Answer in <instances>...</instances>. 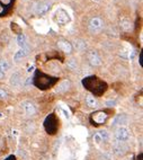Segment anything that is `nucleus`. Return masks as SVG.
Segmentation results:
<instances>
[{"label":"nucleus","instance_id":"obj_1","mask_svg":"<svg viewBox=\"0 0 143 160\" xmlns=\"http://www.w3.org/2000/svg\"><path fill=\"white\" fill-rule=\"evenodd\" d=\"M82 82H84L85 87L92 91L95 95H101L107 88V85L105 84L104 81L98 79L97 77H87Z\"/></svg>","mask_w":143,"mask_h":160},{"label":"nucleus","instance_id":"obj_2","mask_svg":"<svg viewBox=\"0 0 143 160\" xmlns=\"http://www.w3.org/2000/svg\"><path fill=\"white\" fill-rule=\"evenodd\" d=\"M54 82H55L54 78L46 76V74H44L42 72H36V74L34 77L35 86L37 88H40V89H47L52 85H54Z\"/></svg>","mask_w":143,"mask_h":160},{"label":"nucleus","instance_id":"obj_3","mask_svg":"<svg viewBox=\"0 0 143 160\" xmlns=\"http://www.w3.org/2000/svg\"><path fill=\"white\" fill-rule=\"evenodd\" d=\"M53 19L55 21L56 24L61 25V26H64V25L69 24L71 21V17L70 15L68 14V11L63 8H58L54 13V16H53Z\"/></svg>","mask_w":143,"mask_h":160},{"label":"nucleus","instance_id":"obj_4","mask_svg":"<svg viewBox=\"0 0 143 160\" xmlns=\"http://www.w3.org/2000/svg\"><path fill=\"white\" fill-rule=\"evenodd\" d=\"M109 114H107L106 111H97L92 113L90 116V121L92 125H101V124H105L106 121L108 120Z\"/></svg>","mask_w":143,"mask_h":160},{"label":"nucleus","instance_id":"obj_5","mask_svg":"<svg viewBox=\"0 0 143 160\" xmlns=\"http://www.w3.org/2000/svg\"><path fill=\"white\" fill-rule=\"evenodd\" d=\"M51 8H52V4L50 1H40L34 7V11L39 16H44L51 10Z\"/></svg>","mask_w":143,"mask_h":160},{"label":"nucleus","instance_id":"obj_6","mask_svg":"<svg viewBox=\"0 0 143 160\" xmlns=\"http://www.w3.org/2000/svg\"><path fill=\"white\" fill-rule=\"evenodd\" d=\"M115 138L119 142H125L130 138V130L126 126H119V129L116 130Z\"/></svg>","mask_w":143,"mask_h":160},{"label":"nucleus","instance_id":"obj_7","mask_svg":"<svg viewBox=\"0 0 143 160\" xmlns=\"http://www.w3.org/2000/svg\"><path fill=\"white\" fill-rule=\"evenodd\" d=\"M45 129L46 131H47V133H50V134H53V133L56 132V130H58V123H56V118L54 115H51V116H49V117L46 118Z\"/></svg>","mask_w":143,"mask_h":160},{"label":"nucleus","instance_id":"obj_8","mask_svg":"<svg viewBox=\"0 0 143 160\" xmlns=\"http://www.w3.org/2000/svg\"><path fill=\"white\" fill-rule=\"evenodd\" d=\"M21 107H23L24 112L28 116H33V115H35V113H36L35 105L33 104V103H31V101H23V103H21Z\"/></svg>","mask_w":143,"mask_h":160},{"label":"nucleus","instance_id":"obj_9","mask_svg":"<svg viewBox=\"0 0 143 160\" xmlns=\"http://www.w3.org/2000/svg\"><path fill=\"white\" fill-rule=\"evenodd\" d=\"M103 27V21L100 18L95 17L89 21V29L90 32H99Z\"/></svg>","mask_w":143,"mask_h":160},{"label":"nucleus","instance_id":"obj_10","mask_svg":"<svg viewBox=\"0 0 143 160\" xmlns=\"http://www.w3.org/2000/svg\"><path fill=\"white\" fill-rule=\"evenodd\" d=\"M58 48H59L62 52L66 53V54H70L72 52V45L71 43L68 42V41H59L58 42Z\"/></svg>","mask_w":143,"mask_h":160},{"label":"nucleus","instance_id":"obj_11","mask_svg":"<svg viewBox=\"0 0 143 160\" xmlns=\"http://www.w3.org/2000/svg\"><path fill=\"white\" fill-rule=\"evenodd\" d=\"M88 60H89V63L94 67L100 66L101 64L100 58H99V55L97 54V52H95V51H92V52H90L88 54Z\"/></svg>","mask_w":143,"mask_h":160},{"label":"nucleus","instance_id":"obj_12","mask_svg":"<svg viewBox=\"0 0 143 160\" xmlns=\"http://www.w3.org/2000/svg\"><path fill=\"white\" fill-rule=\"evenodd\" d=\"M8 70H9V63L7 60H1L0 61V79H2L6 74Z\"/></svg>","mask_w":143,"mask_h":160},{"label":"nucleus","instance_id":"obj_13","mask_svg":"<svg viewBox=\"0 0 143 160\" xmlns=\"http://www.w3.org/2000/svg\"><path fill=\"white\" fill-rule=\"evenodd\" d=\"M70 81L69 80H64L62 81L60 85H58V87H56V93H63V91H66L69 89L70 87Z\"/></svg>","mask_w":143,"mask_h":160},{"label":"nucleus","instance_id":"obj_14","mask_svg":"<svg viewBox=\"0 0 143 160\" xmlns=\"http://www.w3.org/2000/svg\"><path fill=\"white\" fill-rule=\"evenodd\" d=\"M27 54H28V49L27 48H23V49H21L16 54H15V61H19L21 59L25 58Z\"/></svg>","mask_w":143,"mask_h":160},{"label":"nucleus","instance_id":"obj_15","mask_svg":"<svg viewBox=\"0 0 143 160\" xmlns=\"http://www.w3.org/2000/svg\"><path fill=\"white\" fill-rule=\"evenodd\" d=\"M86 103L89 107H97V99L92 95H88L86 97Z\"/></svg>","mask_w":143,"mask_h":160},{"label":"nucleus","instance_id":"obj_16","mask_svg":"<svg viewBox=\"0 0 143 160\" xmlns=\"http://www.w3.org/2000/svg\"><path fill=\"white\" fill-rule=\"evenodd\" d=\"M10 84L13 86H18L21 84V74L18 72H15L10 78Z\"/></svg>","mask_w":143,"mask_h":160},{"label":"nucleus","instance_id":"obj_17","mask_svg":"<svg viewBox=\"0 0 143 160\" xmlns=\"http://www.w3.org/2000/svg\"><path fill=\"white\" fill-rule=\"evenodd\" d=\"M17 44L21 46V49H23V48H25V45H26V36H25L24 34H19V35H18Z\"/></svg>","mask_w":143,"mask_h":160},{"label":"nucleus","instance_id":"obj_18","mask_svg":"<svg viewBox=\"0 0 143 160\" xmlns=\"http://www.w3.org/2000/svg\"><path fill=\"white\" fill-rule=\"evenodd\" d=\"M98 134L101 138V141H107L108 140V133H107V131H99Z\"/></svg>","mask_w":143,"mask_h":160},{"label":"nucleus","instance_id":"obj_19","mask_svg":"<svg viewBox=\"0 0 143 160\" xmlns=\"http://www.w3.org/2000/svg\"><path fill=\"white\" fill-rule=\"evenodd\" d=\"M121 25H122V27L125 28V29H129V28L131 27V25H130V21H123Z\"/></svg>","mask_w":143,"mask_h":160},{"label":"nucleus","instance_id":"obj_20","mask_svg":"<svg viewBox=\"0 0 143 160\" xmlns=\"http://www.w3.org/2000/svg\"><path fill=\"white\" fill-rule=\"evenodd\" d=\"M94 141L97 143V144H99L100 142H103V141H101V138L99 136V134H98V133H96V134L94 135Z\"/></svg>","mask_w":143,"mask_h":160},{"label":"nucleus","instance_id":"obj_21","mask_svg":"<svg viewBox=\"0 0 143 160\" xmlns=\"http://www.w3.org/2000/svg\"><path fill=\"white\" fill-rule=\"evenodd\" d=\"M0 98L1 99H5V98H7V93L2 89H0Z\"/></svg>","mask_w":143,"mask_h":160},{"label":"nucleus","instance_id":"obj_22","mask_svg":"<svg viewBox=\"0 0 143 160\" xmlns=\"http://www.w3.org/2000/svg\"><path fill=\"white\" fill-rule=\"evenodd\" d=\"M0 2L2 5H6V6H8V5L11 4V0H0Z\"/></svg>","mask_w":143,"mask_h":160},{"label":"nucleus","instance_id":"obj_23","mask_svg":"<svg viewBox=\"0 0 143 160\" xmlns=\"http://www.w3.org/2000/svg\"><path fill=\"white\" fill-rule=\"evenodd\" d=\"M7 160H15V157H13V156H11V157H9V158H8Z\"/></svg>","mask_w":143,"mask_h":160},{"label":"nucleus","instance_id":"obj_24","mask_svg":"<svg viewBox=\"0 0 143 160\" xmlns=\"http://www.w3.org/2000/svg\"><path fill=\"white\" fill-rule=\"evenodd\" d=\"M95 1H100V0H95Z\"/></svg>","mask_w":143,"mask_h":160}]
</instances>
